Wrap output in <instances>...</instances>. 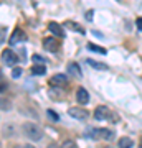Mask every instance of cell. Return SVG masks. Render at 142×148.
<instances>
[{
	"label": "cell",
	"mask_w": 142,
	"mask_h": 148,
	"mask_svg": "<svg viewBox=\"0 0 142 148\" xmlns=\"http://www.w3.org/2000/svg\"><path fill=\"white\" fill-rule=\"evenodd\" d=\"M23 132H25V135L30 138V140H33V142H40L43 138L42 128L38 127L37 123H32V122H26L25 125H23Z\"/></svg>",
	"instance_id": "obj_1"
},
{
	"label": "cell",
	"mask_w": 142,
	"mask_h": 148,
	"mask_svg": "<svg viewBox=\"0 0 142 148\" xmlns=\"http://www.w3.org/2000/svg\"><path fill=\"white\" fill-rule=\"evenodd\" d=\"M76 101L79 104H88L89 102V94H88V90L84 89V87H79L76 90Z\"/></svg>",
	"instance_id": "obj_7"
},
{
	"label": "cell",
	"mask_w": 142,
	"mask_h": 148,
	"mask_svg": "<svg viewBox=\"0 0 142 148\" xmlns=\"http://www.w3.org/2000/svg\"><path fill=\"white\" fill-rule=\"evenodd\" d=\"M88 137L94 138V140H99V138L111 140V138L114 137V132H111V130H106V128H99V130H88Z\"/></svg>",
	"instance_id": "obj_3"
},
{
	"label": "cell",
	"mask_w": 142,
	"mask_h": 148,
	"mask_svg": "<svg viewBox=\"0 0 142 148\" xmlns=\"http://www.w3.org/2000/svg\"><path fill=\"white\" fill-rule=\"evenodd\" d=\"M64 27L69 28V30H74V32L83 33V35H84V30H83V28L79 27V25H76V23H73V21H66V23H64Z\"/></svg>",
	"instance_id": "obj_15"
},
{
	"label": "cell",
	"mask_w": 142,
	"mask_h": 148,
	"mask_svg": "<svg viewBox=\"0 0 142 148\" xmlns=\"http://www.w3.org/2000/svg\"><path fill=\"white\" fill-rule=\"evenodd\" d=\"M32 74H35V76H43V74H46V68L43 64H35V66H32Z\"/></svg>",
	"instance_id": "obj_11"
},
{
	"label": "cell",
	"mask_w": 142,
	"mask_h": 148,
	"mask_svg": "<svg viewBox=\"0 0 142 148\" xmlns=\"http://www.w3.org/2000/svg\"><path fill=\"white\" fill-rule=\"evenodd\" d=\"M104 148H111V147H104Z\"/></svg>",
	"instance_id": "obj_26"
},
{
	"label": "cell",
	"mask_w": 142,
	"mask_h": 148,
	"mask_svg": "<svg viewBox=\"0 0 142 148\" xmlns=\"http://www.w3.org/2000/svg\"><path fill=\"white\" fill-rule=\"evenodd\" d=\"M48 148H60V147L56 145V143H50V145H48Z\"/></svg>",
	"instance_id": "obj_23"
},
{
	"label": "cell",
	"mask_w": 142,
	"mask_h": 148,
	"mask_svg": "<svg viewBox=\"0 0 142 148\" xmlns=\"http://www.w3.org/2000/svg\"><path fill=\"white\" fill-rule=\"evenodd\" d=\"M139 143H141V148H142V138H141V140H139Z\"/></svg>",
	"instance_id": "obj_25"
},
{
	"label": "cell",
	"mask_w": 142,
	"mask_h": 148,
	"mask_svg": "<svg viewBox=\"0 0 142 148\" xmlns=\"http://www.w3.org/2000/svg\"><path fill=\"white\" fill-rule=\"evenodd\" d=\"M43 46H45V49L55 53V51H58L60 45H58V41H56L55 38H45V40H43Z\"/></svg>",
	"instance_id": "obj_6"
},
{
	"label": "cell",
	"mask_w": 142,
	"mask_h": 148,
	"mask_svg": "<svg viewBox=\"0 0 142 148\" xmlns=\"http://www.w3.org/2000/svg\"><path fill=\"white\" fill-rule=\"evenodd\" d=\"M48 30L53 33V35H56V36H60V38H63L64 36V32H63V28L60 27L58 23H55V21H51L50 25H48Z\"/></svg>",
	"instance_id": "obj_9"
},
{
	"label": "cell",
	"mask_w": 142,
	"mask_h": 148,
	"mask_svg": "<svg viewBox=\"0 0 142 148\" xmlns=\"http://www.w3.org/2000/svg\"><path fill=\"white\" fill-rule=\"evenodd\" d=\"M132 145H134V142L127 137H122L121 140H119V148H131Z\"/></svg>",
	"instance_id": "obj_13"
},
{
	"label": "cell",
	"mask_w": 142,
	"mask_h": 148,
	"mask_svg": "<svg viewBox=\"0 0 142 148\" xmlns=\"http://www.w3.org/2000/svg\"><path fill=\"white\" fill-rule=\"evenodd\" d=\"M68 73L74 74V76H78V77H81V69H79V66L76 63H71L68 66Z\"/></svg>",
	"instance_id": "obj_12"
},
{
	"label": "cell",
	"mask_w": 142,
	"mask_h": 148,
	"mask_svg": "<svg viewBox=\"0 0 142 148\" xmlns=\"http://www.w3.org/2000/svg\"><path fill=\"white\" fill-rule=\"evenodd\" d=\"M46 114H48V117H50L51 120H55V122L58 120V115H56V112H55V110H48Z\"/></svg>",
	"instance_id": "obj_18"
},
{
	"label": "cell",
	"mask_w": 142,
	"mask_h": 148,
	"mask_svg": "<svg viewBox=\"0 0 142 148\" xmlns=\"http://www.w3.org/2000/svg\"><path fill=\"white\" fill-rule=\"evenodd\" d=\"M66 84V76L64 74H56V76H53L51 79H50V86L51 87H56V86H63Z\"/></svg>",
	"instance_id": "obj_8"
},
{
	"label": "cell",
	"mask_w": 142,
	"mask_h": 148,
	"mask_svg": "<svg viewBox=\"0 0 142 148\" xmlns=\"http://www.w3.org/2000/svg\"><path fill=\"white\" fill-rule=\"evenodd\" d=\"M68 114L73 117V119H78V120H83V119L88 117V112L84 110V109H79V107H71L68 110Z\"/></svg>",
	"instance_id": "obj_5"
},
{
	"label": "cell",
	"mask_w": 142,
	"mask_h": 148,
	"mask_svg": "<svg viewBox=\"0 0 142 148\" xmlns=\"http://www.w3.org/2000/svg\"><path fill=\"white\" fill-rule=\"evenodd\" d=\"M93 15H94V12L89 10L88 13H86V20H88V21H93Z\"/></svg>",
	"instance_id": "obj_20"
},
{
	"label": "cell",
	"mask_w": 142,
	"mask_h": 148,
	"mask_svg": "<svg viewBox=\"0 0 142 148\" xmlns=\"http://www.w3.org/2000/svg\"><path fill=\"white\" fill-rule=\"evenodd\" d=\"M25 40H26L25 33L21 32V30H15L13 35H12V38H10V45H17L18 41H25Z\"/></svg>",
	"instance_id": "obj_10"
},
{
	"label": "cell",
	"mask_w": 142,
	"mask_h": 148,
	"mask_svg": "<svg viewBox=\"0 0 142 148\" xmlns=\"http://www.w3.org/2000/svg\"><path fill=\"white\" fill-rule=\"evenodd\" d=\"M23 148H35V147H33V145H25Z\"/></svg>",
	"instance_id": "obj_24"
},
{
	"label": "cell",
	"mask_w": 142,
	"mask_h": 148,
	"mask_svg": "<svg viewBox=\"0 0 142 148\" xmlns=\"http://www.w3.org/2000/svg\"><path fill=\"white\" fill-rule=\"evenodd\" d=\"M33 61H35V63H38V64H43V61H45V59H43L42 56H38V54H33Z\"/></svg>",
	"instance_id": "obj_19"
},
{
	"label": "cell",
	"mask_w": 142,
	"mask_h": 148,
	"mask_svg": "<svg viewBox=\"0 0 142 148\" xmlns=\"http://www.w3.org/2000/svg\"><path fill=\"white\" fill-rule=\"evenodd\" d=\"M21 73H23L21 68H15L13 71H12V77H13V79H18V77L21 76Z\"/></svg>",
	"instance_id": "obj_17"
},
{
	"label": "cell",
	"mask_w": 142,
	"mask_h": 148,
	"mask_svg": "<svg viewBox=\"0 0 142 148\" xmlns=\"http://www.w3.org/2000/svg\"><path fill=\"white\" fill-rule=\"evenodd\" d=\"M2 61H3V64H7V66H13V64L18 61V58H17V54L12 51V49H5L3 53H2Z\"/></svg>",
	"instance_id": "obj_4"
},
{
	"label": "cell",
	"mask_w": 142,
	"mask_h": 148,
	"mask_svg": "<svg viewBox=\"0 0 142 148\" xmlns=\"http://www.w3.org/2000/svg\"><path fill=\"white\" fill-rule=\"evenodd\" d=\"M111 114H112V112H111L107 107L99 106V107H96V110H94V119L96 120H117V117L111 115Z\"/></svg>",
	"instance_id": "obj_2"
},
{
	"label": "cell",
	"mask_w": 142,
	"mask_h": 148,
	"mask_svg": "<svg viewBox=\"0 0 142 148\" xmlns=\"http://www.w3.org/2000/svg\"><path fill=\"white\" fill-rule=\"evenodd\" d=\"M88 48H89L91 51H96V53L106 54V49H104V48H101V46H98V45H94V43H88Z\"/></svg>",
	"instance_id": "obj_16"
},
{
	"label": "cell",
	"mask_w": 142,
	"mask_h": 148,
	"mask_svg": "<svg viewBox=\"0 0 142 148\" xmlns=\"http://www.w3.org/2000/svg\"><path fill=\"white\" fill-rule=\"evenodd\" d=\"M63 148H76V147H74V143H73V142H69V140H68V142H64Z\"/></svg>",
	"instance_id": "obj_21"
},
{
	"label": "cell",
	"mask_w": 142,
	"mask_h": 148,
	"mask_svg": "<svg viewBox=\"0 0 142 148\" xmlns=\"http://www.w3.org/2000/svg\"><path fill=\"white\" fill-rule=\"evenodd\" d=\"M136 25H137V28H139V30H141V32H142V16H141V18H137V20H136Z\"/></svg>",
	"instance_id": "obj_22"
},
{
	"label": "cell",
	"mask_w": 142,
	"mask_h": 148,
	"mask_svg": "<svg viewBox=\"0 0 142 148\" xmlns=\"http://www.w3.org/2000/svg\"><path fill=\"white\" fill-rule=\"evenodd\" d=\"M86 61H88V64H89V66H93V68H96V69H103V71H104V69H107V66H106V64L98 63V61H94V59H91V58H88Z\"/></svg>",
	"instance_id": "obj_14"
}]
</instances>
